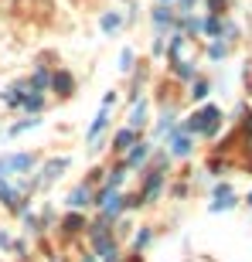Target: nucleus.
Returning <instances> with one entry per match:
<instances>
[{"label": "nucleus", "mask_w": 252, "mask_h": 262, "mask_svg": "<svg viewBox=\"0 0 252 262\" xmlns=\"http://www.w3.org/2000/svg\"><path fill=\"white\" fill-rule=\"evenodd\" d=\"M218 119H222V112L215 109V106H205L201 112H194L191 119L184 123V133H205V136H212L218 130Z\"/></svg>", "instance_id": "f257e3e1"}, {"label": "nucleus", "mask_w": 252, "mask_h": 262, "mask_svg": "<svg viewBox=\"0 0 252 262\" xmlns=\"http://www.w3.org/2000/svg\"><path fill=\"white\" fill-rule=\"evenodd\" d=\"M34 167V153H14V157H0V174H14V170H31Z\"/></svg>", "instance_id": "f03ea898"}, {"label": "nucleus", "mask_w": 252, "mask_h": 262, "mask_svg": "<svg viewBox=\"0 0 252 262\" xmlns=\"http://www.w3.org/2000/svg\"><path fill=\"white\" fill-rule=\"evenodd\" d=\"M171 153H174V157H188V153H191V140H188L184 130L171 136Z\"/></svg>", "instance_id": "7ed1b4c3"}, {"label": "nucleus", "mask_w": 252, "mask_h": 262, "mask_svg": "<svg viewBox=\"0 0 252 262\" xmlns=\"http://www.w3.org/2000/svg\"><path fill=\"white\" fill-rule=\"evenodd\" d=\"M160 187H164V174H150V181H147V187H143L140 201H154L157 194H160Z\"/></svg>", "instance_id": "20e7f679"}, {"label": "nucleus", "mask_w": 252, "mask_h": 262, "mask_svg": "<svg viewBox=\"0 0 252 262\" xmlns=\"http://www.w3.org/2000/svg\"><path fill=\"white\" fill-rule=\"evenodd\" d=\"M68 205L72 208H85V205H92V191L82 184V187H75L72 194H68Z\"/></svg>", "instance_id": "39448f33"}, {"label": "nucleus", "mask_w": 252, "mask_h": 262, "mask_svg": "<svg viewBox=\"0 0 252 262\" xmlns=\"http://www.w3.org/2000/svg\"><path fill=\"white\" fill-rule=\"evenodd\" d=\"M65 167H68V160H51V164L44 167V174H41V181H44V184H51L55 177H61V170H65Z\"/></svg>", "instance_id": "423d86ee"}, {"label": "nucleus", "mask_w": 252, "mask_h": 262, "mask_svg": "<svg viewBox=\"0 0 252 262\" xmlns=\"http://www.w3.org/2000/svg\"><path fill=\"white\" fill-rule=\"evenodd\" d=\"M143 123H147V102H136L130 112V130H140Z\"/></svg>", "instance_id": "0eeeda50"}, {"label": "nucleus", "mask_w": 252, "mask_h": 262, "mask_svg": "<svg viewBox=\"0 0 252 262\" xmlns=\"http://www.w3.org/2000/svg\"><path fill=\"white\" fill-rule=\"evenodd\" d=\"M51 82H55V89H58L61 95H72V89H75V82H72V75H68V72H58Z\"/></svg>", "instance_id": "6e6552de"}, {"label": "nucleus", "mask_w": 252, "mask_h": 262, "mask_svg": "<svg viewBox=\"0 0 252 262\" xmlns=\"http://www.w3.org/2000/svg\"><path fill=\"white\" fill-rule=\"evenodd\" d=\"M0 201H7L10 208H20V201H17V191H14L10 184H3V181H0Z\"/></svg>", "instance_id": "1a4fd4ad"}, {"label": "nucleus", "mask_w": 252, "mask_h": 262, "mask_svg": "<svg viewBox=\"0 0 252 262\" xmlns=\"http://www.w3.org/2000/svg\"><path fill=\"white\" fill-rule=\"evenodd\" d=\"M154 20H157V27H167V24L174 20V14H171V7H164V3H160V7L154 10Z\"/></svg>", "instance_id": "9d476101"}, {"label": "nucleus", "mask_w": 252, "mask_h": 262, "mask_svg": "<svg viewBox=\"0 0 252 262\" xmlns=\"http://www.w3.org/2000/svg\"><path fill=\"white\" fill-rule=\"evenodd\" d=\"M130 143H133V130L126 126L123 133H116V140H113V150H126Z\"/></svg>", "instance_id": "9b49d317"}, {"label": "nucleus", "mask_w": 252, "mask_h": 262, "mask_svg": "<svg viewBox=\"0 0 252 262\" xmlns=\"http://www.w3.org/2000/svg\"><path fill=\"white\" fill-rule=\"evenodd\" d=\"M147 153H150V147H147V143H140V147H136L133 153H130V167H136V164H143V160H147Z\"/></svg>", "instance_id": "f8f14e48"}, {"label": "nucleus", "mask_w": 252, "mask_h": 262, "mask_svg": "<svg viewBox=\"0 0 252 262\" xmlns=\"http://www.w3.org/2000/svg\"><path fill=\"white\" fill-rule=\"evenodd\" d=\"M133 68V48H123V55H119V72H130Z\"/></svg>", "instance_id": "ddd939ff"}, {"label": "nucleus", "mask_w": 252, "mask_h": 262, "mask_svg": "<svg viewBox=\"0 0 252 262\" xmlns=\"http://www.w3.org/2000/svg\"><path fill=\"white\" fill-rule=\"evenodd\" d=\"M119 24H123V17H119V14H106V17H102V31H116Z\"/></svg>", "instance_id": "4468645a"}, {"label": "nucleus", "mask_w": 252, "mask_h": 262, "mask_svg": "<svg viewBox=\"0 0 252 262\" xmlns=\"http://www.w3.org/2000/svg\"><path fill=\"white\" fill-rule=\"evenodd\" d=\"M38 123H41V119H34V116H31V119H24V123H17V126L10 130V136H17V133H24V130H34Z\"/></svg>", "instance_id": "2eb2a0df"}, {"label": "nucleus", "mask_w": 252, "mask_h": 262, "mask_svg": "<svg viewBox=\"0 0 252 262\" xmlns=\"http://www.w3.org/2000/svg\"><path fill=\"white\" fill-rule=\"evenodd\" d=\"M174 72L181 75V78H194V68L188 65V61H174Z\"/></svg>", "instance_id": "dca6fc26"}, {"label": "nucleus", "mask_w": 252, "mask_h": 262, "mask_svg": "<svg viewBox=\"0 0 252 262\" xmlns=\"http://www.w3.org/2000/svg\"><path fill=\"white\" fill-rule=\"evenodd\" d=\"M235 201H232V194H225V198H218V201H215L212 205V211H225V208H232Z\"/></svg>", "instance_id": "f3484780"}, {"label": "nucleus", "mask_w": 252, "mask_h": 262, "mask_svg": "<svg viewBox=\"0 0 252 262\" xmlns=\"http://www.w3.org/2000/svg\"><path fill=\"white\" fill-rule=\"evenodd\" d=\"M123 177H126V170H123V167L113 170V174H109V184H106V187H119V184H123Z\"/></svg>", "instance_id": "a211bd4d"}, {"label": "nucleus", "mask_w": 252, "mask_h": 262, "mask_svg": "<svg viewBox=\"0 0 252 262\" xmlns=\"http://www.w3.org/2000/svg\"><path fill=\"white\" fill-rule=\"evenodd\" d=\"M78 228H82V218L78 215H68L65 218V232H78Z\"/></svg>", "instance_id": "6ab92c4d"}, {"label": "nucleus", "mask_w": 252, "mask_h": 262, "mask_svg": "<svg viewBox=\"0 0 252 262\" xmlns=\"http://www.w3.org/2000/svg\"><path fill=\"white\" fill-rule=\"evenodd\" d=\"M191 95H194V99H205V95H208V82H194Z\"/></svg>", "instance_id": "aec40b11"}, {"label": "nucleus", "mask_w": 252, "mask_h": 262, "mask_svg": "<svg viewBox=\"0 0 252 262\" xmlns=\"http://www.w3.org/2000/svg\"><path fill=\"white\" fill-rule=\"evenodd\" d=\"M147 242H150V232H140V235L133 239V245H136V249H143Z\"/></svg>", "instance_id": "412c9836"}, {"label": "nucleus", "mask_w": 252, "mask_h": 262, "mask_svg": "<svg viewBox=\"0 0 252 262\" xmlns=\"http://www.w3.org/2000/svg\"><path fill=\"white\" fill-rule=\"evenodd\" d=\"M208 55H212V58H222V55H225V44H218V41H215V44H212V51H208Z\"/></svg>", "instance_id": "4be33fe9"}, {"label": "nucleus", "mask_w": 252, "mask_h": 262, "mask_svg": "<svg viewBox=\"0 0 252 262\" xmlns=\"http://www.w3.org/2000/svg\"><path fill=\"white\" fill-rule=\"evenodd\" d=\"M246 130H249V133H252V116H249V119H246Z\"/></svg>", "instance_id": "5701e85b"}, {"label": "nucleus", "mask_w": 252, "mask_h": 262, "mask_svg": "<svg viewBox=\"0 0 252 262\" xmlns=\"http://www.w3.org/2000/svg\"><path fill=\"white\" fill-rule=\"evenodd\" d=\"M160 3H171V0H160Z\"/></svg>", "instance_id": "b1692460"}, {"label": "nucleus", "mask_w": 252, "mask_h": 262, "mask_svg": "<svg viewBox=\"0 0 252 262\" xmlns=\"http://www.w3.org/2000/svg\"><path fill=\"white\" fill-rule=\"evenodd\" d=\"M249 201H252V198H249Z\"/></svg>", "instance_id": "393cba45"}]
</instances>
